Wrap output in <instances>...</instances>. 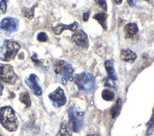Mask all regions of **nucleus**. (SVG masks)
<instances>
[{
    "label": "nucleus",
    "mask_w": 154,
    "mask_h": 136,
    "mask_svg": "<svg viewBox=\"0 0 154 136\" xmlns=\"http://www.w3.org/2000/svg\"><path fill=\"white\" fill-rule=\"evenodd\" d=\"M35 6H32L31 8L23 7L22 9V14L28 19H32L34 16V8Z\"/></svg>",
    "instance_id": "19"
},
{
    "label": "nucleus",
    "mask_w": 154,
    "mask_h": 136,
    "mask_svg": "<svg viewBox=\"0 0 154 136\" xmlns=\"http://www.w3.org/2000/svg\"><path fill=\"white\" fill-rule=\"evenodd\" d=\"M19 100L22 103L25 105L26 108L29 107L31 105V101L30 99L29 95L27 92H23L20 94Z\"/></svg>",
    "instance_id": "18"
},
{
    "label": "nucleus",
    "mask_w": 154,
    "mask_h": 136,
    "mask_svg": "<svg viewBox=\"0 0 154 136\" xmlns=\"http://www.w3.org/2000/svg\"><path fill=\"white\" fill-rule=\"evenodd\" d=\"M105 68L108 74V77L109 79L115 81L117 79V74L114 67V62L111 60H106L104 62Z\"/></svg>",
    "instance_id": "13"
},
{
    "label": "nucleus",
    "mask_w": 154,
    "mask_h": 136,
    "mask_svg": "<svg viewBox=\"0 0 154 136\" xmlns=\"http://www.w3.org/2000/svg\"><path fill=\"white\" fill-rule=\"evenodd\" d=\"M69 126L71 131L77 133L80 131L84 120V113L79 107L71 105L68 108Z\"/></svg>",
    "instance_id": "4"
},
{
    "label": "nucleus",
    "mask_w": 154,
    "mask_h": 136,
    "mask_svg": "<svg viewBox=\"0 0 154 136\" xmlns=\"http://www.w3.org/2000/svg\"><path fill=\"white\" fill-rule=\"evenodd\" d=\"M48 97L52 102V105L56 108L64 105L67 101L64 90L61 87H58L54 92L50 93Z\"/></svg>",
    "instance_id": "7"
},
{
    "label": "nucleus",
    "mask_w": 154,
    "mask_h": 136,
    "mask_svg": "<svg viewBox=\"0 0 154 136\" xmlns=\"http://www.w3.org/2000/svg\"><path fill=\"white\" fill-rule=\"evenodd\" d=\"M0 136H2V135H0Z\"/></svg>",
    "instance_id": "29"
},
{
    "label": "nucleus",
    "mask_w": 154,
    "mask_h": 136,
    "mask_svg": "<svg viewBox=\"0 0 154 136\" xmlns=\"http://www.w3.org/2000/svg\"><path fill=\"white\" fill-rule=\"evenodd\" d=\"M0 123L9 132H14L17 129L19 121L11 107L5 106L0 108Z\"/></svg>",
    "instance_id": "1"
},
{
    "label": "nucleus",
    "mask_w": 154,
    "mask_h": 136,
    "mask_svg": "<svg viewBox=\"0 0 154 136\" xmlns=\"http://www.w3.org/2000/svg\"><path fill=\"white\" fill-rule=\"evenodd\" d=\"M96 2H97V5L102 8V9H103L104 10L106 11L107 10V4L105 1H102V0H99V1H96Z\"/></svg>",
    "instance_id": "22"
},
{
    "label": "nucleus",
    "mask_w": 154,
    "mask_h": 136,
    "mask_svg": "<svg viewBox=\"0 0 154 136\" xmlns=\"http://www.w3.org/2000/svg\"><path fill=\"white\" fill-rule=\"evenodd\" d=\"M57 136H72L71 129L66 121H64L61 123Z\"/></svg>",
    "instance_id": "16"
},
{
    "label": "nucleus",
    "mask_w": 154,
    "mask_h": 136,
    "mask_svg": "<svg viewBox=\"0 0 154 136\" xmlns=\"http://www.w3.org/2000/svg\"><path fill=\"white\" fill-rule=\"evenodd\" d=\"M137 57L136 53L130 49H123L120 53V58L125 62H133L135 61Z\"/></svg>",
    "instance_id": "14"
},
{
    "label": "nucleus",
    "mask_w": 154,
    "mask_h": 136,
    "mask_svg": "<svg viewBox=\"0 0 154 136\" xmlns=\"http://www.w3.org/2000/svg\"><path fill=\"white\" fill-rule=\"evenodd\" d=\"M72 41L76 46L82 49H87L89 46L87 34L82 29L75 31L72 36Z\"/></svg>",
    "instance_id": "8"
},
{
    "label": "nucleus",
    "mask_w": 154,
    "mask_h": 136,
    "mask_svg": "<svg viewBox=\"0 0 154 136\" xmlns=\"http://www.w3.org/2000/svg\"><path fill=\"white\" fill-rule=\"evenodd\" d=\"M114 2H116V4H120L122 2V1H114Z\"/></svg>",
    "instance_id": "27"
},
{
    "label": "nucleus",
    "mask_w": 154,
    "mask_h": 136,
    "mask_svg": "<svg viewBox=\"0 0 154 136\" xmlns=\"http://www.w3.org/2000/svg\"><path fill=\"white\" fill-rule=\"evenodd\" d=\"M88 136H100L99 134H90Z\"/></svg>",
    "instance_id": "28"
},
{
    "label": "nucleus",
    "mask_w": 154,
    "mask_h": 136,
    "mask_svg": "<svg viewBox=\"0 0 154 136\" xmlns=\"http://www.w3.org/2000/svg\"><path fill=\"white\" fill-rule=\"evenodd\" d=\"M18 79V76L10 64H0V80L7 84H13Z\"/></svg>",
    "instance_id": "6"
},
{
    "label": "nucleus",
    "mask_w": 154,
    "mask_h": 136,
    "mask_svg": "<svg viewBox=\"0 0 154 136\" xmlns=\"http://www.w3.org/2000/svg\"><path fill=\"white\" fill-rule=\"evenodd\" d=\"M20 48V45L17 42L5 40L0 47V59L5 62L14 59Z\"/></svg>",
    "instance_id": "5"
},
{
    "label": "nucleus",
    "mask_w": 154,
    "mask_h": 136,
    "mask_svg": "<svg viewBox=\"0 0 154 136\" xmlns=\"http://www.w3.org/2000/svg\"><path fill=\"white\" fill-rule=\"evenodd\" d=\"M73 80L79 90L87 93H93L96 86V79L93 74L87 71L76 74Z\"/></svg>",
    "instance_id": "2"
},
{
    "label": "nucleus",
    "mask_w": 154,
    "mask_h": 136,
    "mask_svg": "<svg viewBox=\"0 0 154 136\" xmlns=\"http://www.w3.org/2000/svg\"><path fill=\"white\" fill-rule=\"evenodd\" d=\"M124 34L126 38H132L138 32V28L135 23L130 22L124 27Z\"/></svg>",
    "instance_id": "12"
},
{
    "label": "nucleus",
    "mask_w": 154,
    "mask_h": 136,
    "mask_svg": "<svg viewBox=\"0 0 154 136\" xmlns=\"http://www.w3.org/2000/svg\"><path fill=\"white\" fill-rule=\"evenodd\" d=\"M3 89H4V86H3V84H2V83L0 81V95H2Z\"/></svg>",
    "instance_id": "26"
},
{
    "label": "nucleus",
    "mask_w": 154,
    "mask_h": 136,
    "mask_svg": "<svg viewBox=\"0 0 154 136\" xmlns=\"http://www.w3.org/2000/svg\"><path fill=\"white\" fill-rule=\"evenodd\" d=\"M88 17H89V13L88 12L84 13V14H83V20L84 22H87L88 19Z\"/></svg>",
    "instance_id": "25"
},
{
    "label": "nucleus",
    "mask_w": 154,
    "mask_h": 136,
    "mask_svg": "<svg viewBox=\"0 0 154 136\" xmlns=\"http://www.w3.org/2000/svg\"><path fill=\"white\" fill-rule=\"evenodd\" d=\"M0 9L4 12L5 13L7 10V3L6 1H1L0 2Z\"/></svg>",
    "instance_id": "23"
},
{
    "label": "nucleus",
    "mask_w": 154,
    "mask_h": 136,
    "mask_svg": "<svg viewBox=\"0 0 154 136\" xmlns=\"http://www.w3.org/2000/svg\"><path fill=\"white\" fill-rule=\"evenodd\" d=\"M102 97L106 101H111L114 98V94L109 89H104L102 92Z\"/></svg>",
    "instance_id": "20"
},
{
    "label": "nucleus",
    "mask_w": 154,
    "mask_h": 136,
    "mask_svg": "<svg viewBox=\"0 0 154 136\" xmlns=\"http://www.w3.org/2000/svg\"><path fill=\"white\" fill-rule=\"evenodd\" d=\"M38 77L35 74H31L25 81L31 91L36 96H40L42 93V88L38 83Z\"/></svg>",
    "instance_id": "10"
},
{
    "label": "nucleus",
    "mask_w": 154,
    "mask_h": 136,
    "mask_svg": "<svg viewBox=\"0 0 154 136\" xmlns=\"http://www.w3.org/2000/svg\"><path fill=\"white\" fill-rule=\"evenodd\" d=\"M108 14L105 13H98L95 14L93 18L96 20L98 23L102 26L103 29L105 31L107 30V23L106 20L108 18Z\"/></svg>",
    "instance_id": "15"
},
{
    "label": "nucleus",
    "mask_w": 154,
    "mask_h": 136,
    "mask_svg": "<svg viewBox=\"0 0 154 136\" xmlns=\"http://www.w3.org/2000/svg\"><path fill=\"white\" fill-rule=\"evenodd\" d=\"M53 68L61 83L65 84L67 80H73V69L69 62L64 60H56L54 62Z\"/></svg>",
    "instance_id": "3"
},
{
    "label": "nucleus",
    "mask_w": 154,
    "mask_h": 136,
    "mask_svg": "<svg viewBox=\"0 0 154 136\" xmlns=\"http://www.w3.org/2000/svg\"><path fill=\"white\" fill-rule=\"evenodd\" d=\"M79 24L77 22H74L73 23L69 25H65L63 23H58L57 25L52 28V31L55 35H60L64 30H69L71 31H76Z\"/></svg>",
    "instance_id": "11"
},
{
    "label": "nucleus",
    "mask_w": 154,
    "mask_h": 136,
    "mask_svg": "<svg viewBox=\"0 0 154 136\" xmlns=\"http://www.w3.org/2000/svg\"><path fill=\"white\" fill-rule=\"evenodd\" d=\"M19 20L12 17H7L4 18L0 22V28L8 32H13L17 31L19 28Z\"/></svg>",
    "instance_id": "9"
},
{
    "label": "nucleus",
    "mask_w": 154,
    "mask_h": 136,
    "mask_svg": "<svg viewBox=\"0 0 154 136\" xmlns=\"http://www.w3.org/2000/svg\"><path fill=\"white\" fill-rule=\"evenodd\" d=\"M149 125V128H152V126H153V124H154V108H153V114H152V117H151V119H150V120L149 121V123H148Z\"/></svg>",
    "instance_id": "24"
},
{
    "label": "nucleus",
    "mask_w": 154,
    "mask_h": 136,
    "mask_svg": "<svg viewBox=\"0 0 154 136\" xmlns=\"http://www.w3.org/2000/svg\"><path fill=\"white\" fill-rule=\"evenodd\" d=\"M37 39L40 42H46L48 40V36L45 32H40L37 34Z\"/></svg>",
    "instance_id": "21"
},
{
    "label": "nucleus",
    "mask_w": 154,
    "mask_h": 136,
    "mask_svg": "<svg viewBox=\"0 0 154 136\" xmlns=\"http://www.w3.org/2000/svg\"><path fill=\"white\" fill-rule=\"evenodd\" d=\"M122 102L121 99L120 98L117 99L115 104H114V105L112 107L111 109V114L113 119L117 117L120 114V112L122 109Z\"/></svg>",
    "instance_id": "17"
}]
</instances>
